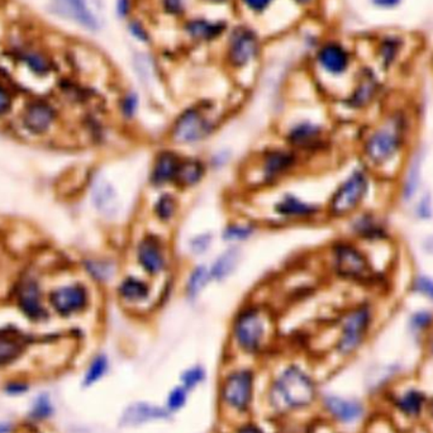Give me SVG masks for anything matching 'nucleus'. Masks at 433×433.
<instances>
[{
    "label": "nucleus",
    "mask_w": 433,
    "mask_h": 433,
    "mask_svg": "<svg viewBox=\"0 0 433 433\" xmlns=\"http://www.w3.org/2000/svg\"><path fill=\"white\" fill-rule=\"evenodd\" d=\"M315 398V387L306 372L290 366L271 385L270 403L279 412L308 407Z\"/></svg>",
    "instance_id": "obj_1"
},
{
    "label": "nucleus",
    "mask_w": 433,
    "mask_h": 433,
    "mask_svg": "<svg viewBox=\"0 0 433 433\" xmlns=\"http://www.w3.org/2000/svg\"><path fill=\"white\" fill-rule=\"evenodd\" d=\"M407 131V118L396 112L365 142V153L371 163H388L402 149Z\"/></svg>",
    "instance_id": "obj_2"
},
{
    "label": "nucleus",
    "mask_w": 433,
    "mask_h": 433,
    "mask_svg": "<svg viewBox=\"0 0 433 433\" xmlns=\"http://www.w3.org/2000/svg\"><path fill=\"white\" fill-rule=\"evenodd\" d=\"M207 106L185 109L171 128V139L179 144H190L207 139L213 132L214 122Z\"/></svg>",
    "instance_id": "obj_3"
},
{
    "label": "nucleus",
    "mask_w": 433,
    "mask_h": 433,
    "mask_svg": "<svg viewBox=\"0 0 433 433\" xmlns=\"http://www.w3.org/2000/svg\"><path fill=\"white\" fill-rule=\"evenodd\" d=\"M265 333V317L258 308H245L237 314L233 323V336L244 351H258L264 342Z\"/></svg>",
    "instance_id": "obj_4"
},
{
    "label": "nucleus",
    "mask_w": 433,
    "mask_h": 433,
    "mask_svg": "<svg viewBox=\"0 0 433 433\" xmlns=\"http://www.w3.org/2000/svg\"><path fill=\"white\" fill-rule=\"evenodd\" d=\"M368 188L369 180L364 171H353L333 194L330 201V213L333 217H345L351 213L364 199Z\"/></svg>",
    "instance_id": "obj_5"
},
{
    "label": "nucleus",
    "mask_w": 433,
    "mask_h": 433,
    "mask_svg": "<svg viewBox=\"0 0 433 433\" xmlns=\"http://www.w3.org/2000/svg\"><path fill=\"white\" fill-rule=\"evenodd\" d=\"M14 61L36 77H47L56 68L50 52L32 42H17L8 49Z\"/></svg>",
    "instance_id": "obj_6"
},
{
    "label": "nucleus",
    "mask_w": 433,
    "mask_h": 433,
    "mask_svg": "<svg viewBox=\"0 0 433 433\" xmlns=\"http://www.w3.org/2000/svg\"><path fill=\"white\" fill-rule=\"evenodd\" d=\"M47 11L57 18L77 25L84 31L98 32L101 22L88 0H50Z\"/></svg>",
    "instance_id": "obj_7"
},
{
    "label": "nucleus",
    "mask_w": 433,
    "mask_h": 433,
    "mask_svg": "<svg viewBox=\"0 0 433 433\" xmlns=\"http://www.w3.org/2000/svg\"><path fill=\"white\" fill-rule=\"evenodd\" d=\"M260 41L258 34L249 27H237L230 34L226 47L227 63L241 69L252 63L258 55Z\"/></svg>",
    "instance_id": "obj_8"
},
{
    "label": "nucleus",
    "mask_w": 433,
    "mask_h": 433,
    "mask_svg": "<svg viewBox=\"0 0 433 433\" xmlns=\"http://www.w3.org/2000/svg\"><path fill=\"white\" fill-rule=\"evenodd\" d=\"M371 323L370 308L366 306L355 308L346 315L342 323L337 350L342 355H350L364 341Z\"/></svg>",
    "instance_id": "obj_9"
},
{
    "label": "nucleus",
    "mask_w": 433,
    "mask_h": 433,
    "mask_svg": "<svg viewBox=\"0 0 433 433\" xmlns=\"http://www.w3.org/2000/svg\"><path fill=\"white\" fill-rule=\"evenodd\" d=\"M315 61L327 75L339 77L347 74L351 69L353 52L341 41L328 39L318 47Z\"/></svg>",
    "instance_id": "obj_10"
},
{
    "label": "nucleus",
    "mask_w": 433,
    "mask_h": 433,
    "mask_svg": "<svg viewBox=\"0 0 433 433\" xmlns=\"http://www.w3.org/2000/svg\"><path fill=\"white\" fill-rule=\"evenodd\" d=\"M333 265L339 277L366 280L371 275L370 265L355 246L339 244L333 249Z\"/></svg>",
    "instance_id": "obj_11"
},
{
    "label": "nucleus",
    "mask_w": 433,
    "mask_h": 433,
    "mask_svg": "<svg viewBox=\"0 0 433 433\" xmlns=\"http://www.w3.org/2000/svg\"><path fill=\"white\" fill-rule=\"evenodd\" d=\"M253 377L251 371L239 370L227 377L222 387L223 401L236 410L249 408L252 399Z\"/></svg>",
    "instance_id": "obj_12"
},
{
    "label": "nucleus",
    "mask_w": 433,
    "mask_h": 433,
    "mask_svg": "<svg viewBox=\"0 0 433 433\" xmlns=\"http://www.w3.org/2000/svg\"><path fill=\"white\" fill-rule=\"evenodd\" d=\"M407 50V39L399 33H382L375 39L374 55L383 70L393 69Z\"/></svg>",
    "instance_id": "obj_13"
},
{
    "label": "nucleus",
    "mask_w": 433,
    "mask_h": 433,
    "mask_svg": "<svg viewBox=\"0 0 433 433\" xmlns=\"http://www.w3.org/2000/svg\"><path fill=\"white\" fill-rule=\"evenodd\" d=\"M136 256L139 266L150 275H160L166 269L163 244L155 236H146L139 241Z\"/></svg>",
    "instance_id": "obj_14"
},
{
    "label": "nucleus",
    "mask_w": 433,
    "mask_h": 433,
    "mask_svg": "<svg viewBox=\"0 0 433 433\" xmlns=\"http://www.w3.org/2000/svg\"><path fill=\"white\" fill-rule=\"evenodd\" d=\"M52 307L63 315L77 313L88 306L89 295L82 285L57 289L50 296Z\"/></svg>",
    "instance_id": "obj_15"
},
{
    "label": "nucleus",
    "mask_w": 433,
    "mask_h": 433,
    "mask_svg": "<svg viewBox=\"0 0 433 433\" xmlns=\"http://www.w3.org/2000/svg\"><path fill=\"white\" fill-rule=\"evenodd\" d=\"M296 158L290 151H268L261 161V172L265 182H275L294 168Z\"/></svg>",
    "instance_id": "obj_16"
},
{
    "label": "nucleus",
    "mask_w": 433,
    "mask_h": 433,
    "mask_svg": "<svg viewBox=\"0 0 433 433\" xmlns=\"http://www.w3.org/2000/svg\"><path fill=\"white\" fill-rule=\"evenodd\" d=\"M182 158L172 151H163L157 155L151 171V182L155 187H163L169 182H175L176 174Z\"/></svg>",
    "instance_id": "obj_17"
},
{
    "label": "nucleus",
    "mask_w": 433,
    "mask_h": 433,
    "mask_svg": "<svg viewBox=\"0 0 433 433\" xmlns=\"http://www.w3.org/2000/svg\"><path fill=\"white\" fill-rule=\"evenodd\" d=\"M55 120V111L44 101H33L25 108L23 123L33 133H44Z\"/></svg>",
    "instance_id": "obj_18"
},
{
    "label": "nucleus",
    "mask_w": 433,
    "mask_h": 433,
    "mask_svg": "<svg viewBox=\"0 0 433 433\" xmlns=\"http://www.w3.org/2000/svg\"><path fill=\"white\" fill-rule=\"evenodd\" d=\"M379 92V82L374 71L365 69L361 71L358 84L352 92L351 98L349 99L350 106L355 108H364L369 106L375 99Z\"/></svg>",
    "instance_id": "obj_19"
},
{
    "label": "nucleus",
    "mask_w": 433,
    "mask_h": 433,
    "mask_svg": "<svg viewBox=\"0 0 433 433\" xmlns=\"http://www.w3.org/2000/svg\"><path fill=\"white\" fill-rule=\"evenodd\" d=\"M322 128L312 122H301L291 127L288 132L289 144L294 147L308 150L320 144Z\"/></svg>",
    "instance_id": "obj_20"
},
{
    "label": "nucleus",
    "mask_w": 433,
    "mask_h": 433,
    "mask_svg": "<svg viewBox=\"0 0 433 433\" xmlns=\"http://www.w3.org/2000/svg\"><path fill=\"white\" fill-rule=\"evenodd\" d=\"M169 413L165 409L151 406L147 403H137L128 407L123 415L122 422L125 426H139L146 422L155 421V420H165L169 417Z\"/></svg>",
    "instance_id": "obj_21"
},
{
    "label": "nucleus",
    "mask_w": 433,
    "mask_h": 433,
    "mask_svg": "<svg viewBox=\"0 0 433 433\" xmlns=\"http://www.w3.org/2000/svg\"><path fill=\"white\" fill-rule=\"evenodd\" d=\"M327 410L331 415L337 418L339 421L350 422L358 421V418L364 413V408L361 403L353 399H345L339 396H328L325 401Z\"/></svg>",
    "instance_id": "obj_22"
},
{
    "label": "nucleus",
    "mask_w": 433,
    "mask_h": 433,
    "mask_svg": "<svg viewBox=\"0 0 433 433\" xmlns=\"http://www.w3.org/2000/svg\"><path fill=\"white\" fill-rule=\"evenodd\" d=\"M19 307L23 313L32 320H39L44 315V309L41 304V295L37 284L32 280L22 283L18 291Z\"/></svg>",
    "instance_id": "obj_23"
},
{
    "label": "nucleus",
    "mask_w": 433,
    "mask_h": 433,
    "mask_svg": "<svg viewBox=\"0 0 433 433\" xmlns=\"http://www.w3.org/2000/svg\"><path fill=\"white\" fill-rule=\"evenodd\" d=\"M275 211L279 215L290 220H303L313 217L317 213L318 208L303 201L294 195H284L275 206Z\"/></svg>",
    "instance_id": "obj_24"
},
{
    "label": "nucleus",
    "mask_w": 433,
    "mask_h": 433,
    "mask_svg": "<svg viewBox=\"0 0 433 433\" xmlns=\"http://www.w3.org/2000/svg\"><path fill=\"white\" fill-rule=\"evenodd\" d=\"M93 201L96 209L107 217H113L118 212V195L107 180L99 179L95 182L93 187Z\"/></svg>",
    "instance_id": "obj_25"
},
{
    "label": "nucleus",
    "mask_w": 433,
    "mask_h": 433,
    "mask_svg": "<svg viewBox=\"0 0 433 433\" xmlns=\"http://www.w3.org/2000/svg\"><path fill=\"white\" fill-rule=\"evenodd\" d=\"M118 294L127 303L139 304L150 298L151 287L139 277H128L120 282Z\"/></svg>",
    "instance_id": "obj_26"
},
{
    "label": "nucleus",
    "mask_w": 433,
    "mask_h": 433,
    "mask_svg": "<svg viewBox=\"0 0 433 433\" xmlns=\"http://www.w3.org/2000/svg\"><path fill=\"white\" fill-rule=\"evenodd\" d=\"M185 30L192 39L199 42H207L214 38L220 37V33L225 31V25L220 22L198 18L188 22Z\"/></svg>",
    "instance_id": "obj_27"
},
{
    "label": "nucleus",
    "mask_w": 433,
    "mask_h": 433,
    "mask_svg": "<svg viewBox=\"0 0 433 433\" xmlns=\"http://www.w3.org/2000/svg\"><path fill=\"white\" fill-rule=\"evenodd\" d=\"M241 260V251L237 247H231L225 252H222L220 258L214 261L211 270L212 280L222 282L230 277L233 271L237 269Z\"/></svg>",
    "instance_id": "obj_28"
},
{
    "label": "nucleus",
    "mask_w": 433,
    "mask_h": 433,
    "mask_svg": "<svg viewBox=\"0 0 433 433\" xmlns=\"http://www.w3.org/2000/svg\"><path fill=\"white\" fill-rule=\"evenodd\" d=\"M206 172V168L201 160L196 158H187L182 160L175 182L182 188H192L201 182Z\"/></svg>",
    "instance_id": "obj_29"
},
{
    "label": "nucleus",
    "mask_w": 433,
    "mask_h": 433,
    "mask_svg": "<svg viewBox=\"0 0 433 433\" xmlns=\"http://www.w3.org/2000/svg\"><path fill=\"white\" fill-rule=\"evenodd\" d=\"M211 280H212L211 270L207 269V266L204 265L196 266L194 270L190 272L188 283H187V294L189 298L195 299L204 290Z\"/></svg>",
    "instance_id": "obj_30"
},
{
    "label": "nucleus",
    "mask_w": 433,
    "mask_h": 433,
    "mask_svg": "<svg viewBox=\"0 0 433 433\" xmlns=\"http://www.w3.org/2000/svg\"><path fill=\"white\" fill-rule=\"evenodd\" d=\"M176 211H177V203L175 198L170 194L161 195L153 206V213L156 215L157 220L163 223H168L170 220H174Z\"/></svg>",
    "instance_id": "obj_31"
},
{
    "label": "nucleus",
    "mask_w": 433,
    "mask_h": 433,
    "mask_svg": "<svg viewBox=\"0 0 433 433\" xmlns=\"http://www.w3.org/2000/svg\"><path fill=\"white\" fill-rule=\"evenodd\" d=\"M423 403H425V396H422V393L415 391V390H410L398 399L396 406L401 408L403 413L415 415L421 412Z\"/></svg>",
    "instance_id": "obj_32"
},
{
    "label": "nucleus",
    "mask_w": 433,
    "mask_h": 433,
    "mask_svg": "<svg viewBox=\"0 0 433 433\" xmlns=\"http://www.w3.org/2000/svg\"><path fill=\"white\" fill-rule=\"evenodd\" d=\"M108 370V360L104 355H99L92 361V364L89 366L87 375L84 379V385L90 387L93 384L96 383L99 379L104 377V374Z\"/></svg>",
    "instance_id": "obj_33"
},
{
    "label": "nucleus",
    "mask_w": 433,
    "mask_h": 433,
    "mask_svg": "<svg viewBox=\"0 0 433 433\" xmlns=\"http://www.w3.org/2000/svg\"><path fill=\"white\" fill-rule=\"evenodd\" d=\"M255 232L251 225H231L223 231V239L231 242H241L250 239Z\"/></svg>",
    "instance_id": "obj_34"
},
{
    "label": "nucleus",
    "mask_w": 433,
    "mask_h": 433,
    "mask_svg": "<svg viewBox=\"0 0 433 433\" xmlns=\"http://www.w3.org/2000/svg\"><path fill=\"white\" fill-rule=\"evenodd\" d=\"M203 379H204V370L201 366H194L182 374V387L187 390L193 389L198 384L203 382Z\"/></svg>",
    "instance_id": "obj_35"
},
{
    "label": "nucleus",
    "mask_w": 433,
    "mask_h": 433,
    "mask_svg": "<svg viewBox=\"0 0 433 433\" xmlns=\"http://www.w3.org/2000/svg\"><path fill=\"white\" fill-rule=\"evenodd\" d=\"M139 109V96L134 93H128L120 101V112L126 118H133Z\"/></svg>",
    "instance_id": "obj_36"
},
{
    "label": "nucleus",
    "mask_w": 433,
    "mask_h": 433,
    "mask_svg": "<svg viewBox=\"0 0 433 433\" xmlns=\"http://www.w3.org/2000/svg\"><path fill=\"white\" fill-rule=\"evenodd\" d=\"M187 398H188V390L184 387H177L170 393L168 398V408L170 410H179L185 406Z\"/></svg>",
    "instance_id": "obj_37"
},
{
    "label": "nucleus",
    "mask_w": 433,
    "mask_h": 433,
    "mask_svg": "<svg viewBox=\"0 0 433 433\" xmlns=\"http://www.w3.org/2000/svg\"><path fill=\"white\" fill-rule=\"evenodd\" d=\"M212 245V236L209 233H203L199 236H195L194 239L190 241V251L194 255H201L209 250Z\"/></svg>",
    "instance_id": "obj_38"
},
{
    "label": "nucleus",
    "mask_w": 433,
    "mask_h": 433,
    "mask_svg": "<svg viewBox=\"0 0 433 433\" xmlns=\"http://www.w3.org/2000/svg\"><path fill=\"white\" fill-rule=\"evenodd\" d=\"M128 30L131 32L133 37L136 38L139 42H149L150 41V33L147 31V28H144V25L139 22V20H131L128 25Z\"/></svg>",
    "instance_id": "obj_39"
},
{
    "label": "nucleus",
    "mask_w": 433,
    "mask_h": 433,
    "mask_svg": "<svg viewBox=\"0 0 433 433\" xmlns=\"http://www.w3.org/2000/svg\"><path fill=\"white\" fill-rule=\"evenodd\" d=\"M163 11L171 15H180L188 6V0H163Z\"/></svg>",
    "instance_id": "obj_40"
},
{
    "label": "nucleus",
    "mask_w": 433,
    "mask_h": 433,
    "mask_svg": "<svg viewBox=\"0 0 433 433\" xmlns=\"http://www.w3.org/2000/svg\"><path fill=\"white\" fill-rule=\"evenodd\" d=\"M415 289L422 295L433 301V280L427 277H418L415 279Z\"/></svg>",
    "instance_id": "obj_41"
},
{
    "label": "nucleus",
    "mask_w": 433,
    "mask_h": 433,
    "mask_svg": "<svg viewBox=\"0 0 433 433\" xmlns=\"http://www.w3.org/2000/svg\"><path fill=\"white\" fill-rule=\"evenodd\" d=\"M51 412H52V407H51L49 396H39L34 406V415H37L38 418H46L51 415Z\"/></svg>",
    "instance_id": "obj_42"
},
{
    "label": "nucleus",
    "mask_w": 433,
    "mask_h": 433,
    "mask_svg": "<svg viewBox=\"0 0 433 433\" xmlns=\"http://www.w3.org/2000/svg\"><path fill=\"white\" fill-rule=\"evenodd\" d=\"M274 0H241V3L253 13L264 12L265 9H268L271 6Z\"/></svg>",
    "instance_id": "obj_43"
},
{
    "label": "nucleus",
    "mask_w": 433,
    "mask_h": 433,
    "mask_svg": "<svg viewBox=\"0 0 433 433\" xmlns=\"http://www.w3.org/2000/svg\"><path fill=\"white\" fill-rule=\"evenodd\" d=\"M371 6L379 11H394L402 6L404 0H369Z\"/></svg>",
    "instance_id": "obj_44"
},
{
    "label": "nucleus",
    "mask_w": 433,
    "mask_h": 433,
    "mask_svg": "<svg viewBox=\"0 0 433 433\" xmlns=\"http://www.w3.org/2000/svg\"><path fill=\"white\" fill-rule=\"evenodd\" d=\"M356 228L363 236H370L371 237V236H377L379 233V227H377L375 222L372 223V220H364V218L358 222Z\"/></svg>",
    "instance_id": "obj_45"
},
{
    "label": "nucleus",
    "mask_w": 433,
    "mask_h": 433,
    "mask_svg": "<svg viewBox=\"0 0 433 433\" xmlns=\"http://www.w3.org/2000/svg\"><path fill=\"white\" fill-rule=\"evenodd\" d=\"M12 104V96L9 90L0 82V115L6 113Z\"/></svg>",
    "instance_id": "obj_46"
},
{
    "label": "nucleus",
    "mask_w": 433,
    "mask_h": 433,
    "mask_svg": "<svg viewBox=\"0 0 433 433\" xmlns=\"http://www.w3.org/2000/svg\"><path fill=\"white\" fill-rule=\"evenodd\" d=\"M431 322H432V315L427 312L417 313L412 320V323H413L415 330H423V328L429 326Z\"/></svg>",
    "instance_id": "obj_47"
},
{
    "label": "nucleus",
    "mask_w": 433,
    "mask_h": 433,
    "mask_svg": "<svg viewBox=\"0 0 433 433\" xmlns=\"http://www.w3.org/2000/svg\"><path fill=\"white\" fill-rule=\"evenodd\" d=\"M132 11V1L131 0H117L115 4V12L117 15L122 19H126L130 17Z\"/></svg>",
    "instance_id": "obj_48"
},
{
    "label": "nucleus",
    "mask_w": 433,
    "mask_h": 433,
    "mask_svg": "<svg viewBox=\"0 0 433 433\" xmlns=\"http://www.w3.org/2000/svg\"><path fill=\"white\" fill-rule=\"evenodd\" d=\"M237 433H264L260 428L253 426V425H247L242 428H239Z\"/></svg>",
    "instance_id": "obj_49"
},
{
    "label": "nucleus",
    "mask_w": 433,
    "mask_h": 433,
    "mask_svg": "<svg viewBox=\"0 0 433 433\" xmlns=\"http://www.w3.org/2000/svg\"><path fill=\"white\" fill-rule=\"evenodd\" d=\"M295 3H298L299 6H309L312 4L314 0H294Z\"/></svg>",
    "instance_id": "obj_50"
},
{
    "label": "nucleus",
    "mask_w": 433,
    "mask_h": 433,
    "mask_svg": "<svg viewBox=\"0 0 433 433\" xmlns=\"http://www.w3.org/2000/svg\"><path fill=\"white\" fill-rule=\"evenodd\" d=\"M207 1H211V3H223L226 0H207Z\"/></svg>",
    "instance_id": "obj_51"
},
{
    "label": "nucleus",
    "mask_w": 433,
    "mask_h": 433,
    "mask_svg": "<svg viewBox=\"0 0 433 433\" xmlns=\"http://www.w3.org/2000/svg\"><path fill=\"white\" fill-rule=\"evenodd\" d=\"M429 60H431V68H432L433 70V49L432 52H431V58H429Z\"/></svg>",
    "instance_id": "obj_52"
},
{
    "label": "nucleus",
    "mask_w": 433,
    "mask_h": 433,
    "mask_svg": "<svg viewBox=\"0 0 433 433\" xmlns=\"http://www.w3.org/2000/svg\"><path fill=\"white\" fill-rule=\"evenodd\" d=\"M431 410H432V415H433V402H432V406H431Z\"/></svg>",
    "instance_id": "obj_53"
}]
</instances>
